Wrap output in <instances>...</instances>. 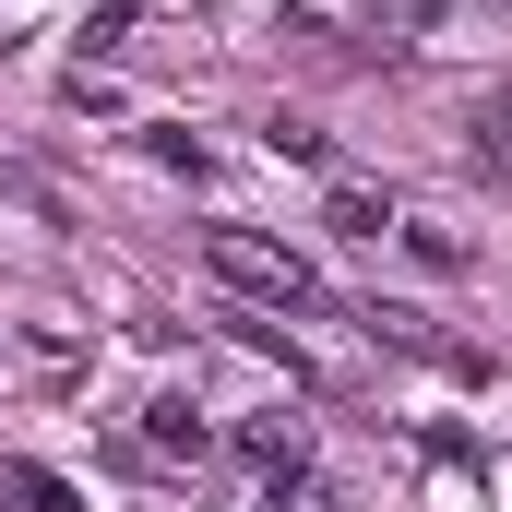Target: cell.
Masks as SVG:
<instances>
[{
    "mask_svg": "<svg viewBox=\"0 0 512 512\" xmlns=\"http://www.w3.org/2000/svg\"><path fill=\"white\" fill-rule=\"evenodd\" d=\"M382 203H370V191H334V239H346V251H382Z\"/></svg>",
    "mask_w": 512,
    "mask_h": 512,
    "instance_id": "277c9868",
    "label": "cell"
},
{
    "mask_svg": "<svg viewBox=\"0 0 512 512\" xmlns=\"http://www.w3.org/2000/svg\"><path fill=\"white\" fill-rule=\"evenodd\" d=\"M477 155H489V167H512V96H489V108H477Z\"/></svg>",
    "mask_w": 512,
    "mask_h": 512,
    "instance_id": "8992f818",
    "label": "cell"
},
{
    "mask_svg": "<svg viewBox=\"0 0 512 512\" xmlns=\"http://www.w3.org/2000/svg\"><path fill=\"white\" fill-rule=\"evenodd\" d=\"M203 274L227 298H262V310H322V274L286 239H262V227H203Z\"/></svg>",
    "mask_w": 512,
    "mask_h": 512,
    "instance_id": "6da1fadb",
    "label": "cell"
},
{
    "mask_svg": "<svg viewBox=\"0 0 512 512\" xmlns=\"http://www.w3.org/2000/svg\"><path fill=\"white\" fill-rule=\"evenodd\" d=\"M143 441H155V453H179V465H203V453H215V429L191 417V393H155V405H143Z\"/></svg>",
    "mask_w": 512,
    "mask_h": 512,
    "instance_id": "7a4b0ae2",
    "label": "cell"
},
{
    "mask_svg": "<svg viewBox=\"0 0 512 512\" xmlns=\"http://www.w3.org/2000/svg\"><path fill=\"white\" fill-rule=\"evenodd\" d=\"M131 24H143V0H96V12H84V36H72V48H84V60H108V48H120Z\"/></svg>",
    "mask_w": 512,
    "mask_h": 512,
    "instance_id": "5b68a950",
    "label": "cell"
},
{
    "mask_svg": "<svg viewBox=\"0 0 512 512\" xmlns=\"http://www.w3.org/2000/svg\"><path fill=\"white\" fill-rule=\"evenodd\" d=\"M0 501H12V512H84V489L48 477V465H24V453H0Z\"/></svg>",
    "mask_w": 512,
    "mask_h": 512,
    "instance_id": "3957f363",
    "label": "cell"
}]
</instances>
